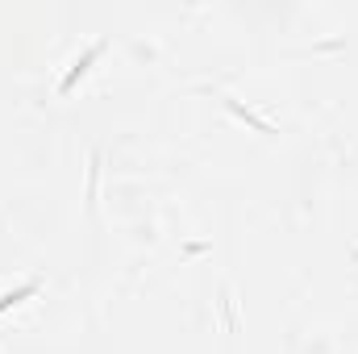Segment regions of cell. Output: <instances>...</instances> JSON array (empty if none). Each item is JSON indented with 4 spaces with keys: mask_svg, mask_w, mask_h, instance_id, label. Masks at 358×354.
Returning <instances> with one entry per match:
<instances>
[{
    "mask_svg": "<svg viewBox=\"0 0 358 354\" xmlns=\"http://www.w3.org/2000/svg\"><path fill=\"white\" fill-rule=\"evenodd\" d=\"M100 50H104V46H100V42H96V46H92V50H88V54H83V58H79V63H75V67H71V71H67V75H63V83H58V88H63V92H71V83H75V79H79V71H83V67H88V63H92V58H96V54H100Z\"/></svg>",
    "mask_w": 358,
    "mask_h": 354,
    "instance_id": "1",
    "label": "cell"
},
{
    "mask_svg": "<svg viewBox=\"0 0 358 354\" xmlns=\"http://www.w3.org/2000/svg\"><path fill=\"white\" fill-rule=\"evenodd\" d=\"M33 288H38V284H25V288H17V292H8V296H0V313H4V309H8V305H17V300H21V296H29V292H33Z\"/></svg>",
    "mask_w": 358,
    "mask_h": 354,
    "instance_id": "2",
    "label": "cell"
}]
</instances>
